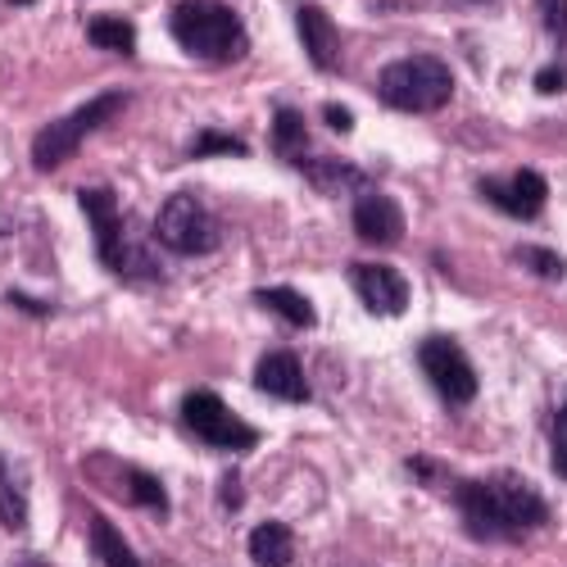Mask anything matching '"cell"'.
Here are the masks:
<instances>
[{
	"instance_id": "obj_28",
	"label": "cell",
	"mask_w": 567,
	"mask_h": 567,
	"mask_svg": "<svg viewBox=\"0 0 567 567\" xmlns=\"http://www.w3.org/2000/svg\"><path fill=\"white\" fill-rule=\"evenodd\" d=\"M322 118H327V127H332V132H350L354 127V114L346 105H322Z\"/></svg>"
},
{
	"instance_id": "obj_19",
	"label": "cell",
	"mask_w": 567,
	"mask_h": 567,
	"mask_svg": "<svg viewBox=\"0 0 567 567\" xmlns=\"http://www.w3.org/2000/svg\"><path fill=\"white\" fill-rule=\"evenodd\" d=\"M118 486H123V499L136 504V508H151V513H168V491L155 472L146 467H118Z\"/></svg>"
},
{
	"instance_id": "obj_8",
	"label": "cell",
	"mask_w": 567,
	"mask_h": 567,
	"mask_svg": "<svg viewBox=\"0 0 567 567\" xmlns=\"http://www.w3.org/2000/svg\"><path fill=\"white\" fill-rule=\"evenodd\" d=\"M417 368L422 377L432 382V391L445 400V404H472L477 400V368L463 354V346L454 337H427L417 341Z\"/></svg>"
},
{
	"instance_id": "obj_31",
	"label": "cell",
	"mask_w": 567,
	"mask_h": 567,
	"mask_svg": "<svg viewBox=\"0 0 567 567\" xmlns=\"http://www.w3.org/2000/svg\"><path fill=\"white\" fill-rule=\"evenodd\" d=\"M472 6H491V0H472Z\"/></svg>"
},
{
	"instance_id": "obj_26",
	"label": "cell",
	"mask_w": 567,
	"mask_h": 567,
	"mask_svg": "<svg viewBox=\"0 0 567 567\" xmlns=\"http://www.w3.org/2000/svg\"><path fill=\"white\" fill-rule=\"evenodd\" d=\"M6 305L23 309V313H32V318H51V313H55V305H51V300H32V296H28V291H19V287H14V291H6Z\"/></svg>"
},
{
	"instance_id": "obj_29",
	"label": "cell",
	"mask_w": 567,
	"mask_h": 567,
	"mask_svg": "<svg viewBox=\"0 0 567 567\" xmlns=\"http://www.w3.org/2000/svg\"><path fill=\"white\" fill-rule=\"evenodd\" d=\"M236 477H241V472H236V467H231L227 477H223V508H241V499H246V495H236Z\"/></svg>"
},
{
	"instance_id": "obj_21",
	"label": "cell",
	"mask_w": 567,
	"mask_h": 567,
	"mask_svg": "<svg viewBox=\"0 0 567 567\" xmlns=\"http://www.w3.org/2000/svg\"><path fill=\"white\" fill-rule=\"evenodd\" d=\"M86 41L96 51H114V55H136V28L118 14H96L86 19Z\"/></svg>"
},
{
	"instance_id": "obj_22",
	"label": "cell",
	"mask_w": 567,
	"mask_h": 567,
	"mask_svg": "<svg viewBox=\"0 0 567 567\" xmlns=\"http://www.w3.org/2000/svg\"><path fill=\"white\" fill-rule=\"evenodd\" d=\"M186 155L192 159H209V155H236V159H246L250 146H246V136H236V132H218V127H205L192 136V146H186Z\"/></svg>"
},
{
	"instance_id": "obj_6",
	"label": "cell",
	"mask_w": 567,
	"mask_h": 567,
	"mask_svg": "<svg viewBox=\"0 0 567 567\" xmlns=\"http://www.w3.org/2000/svg\"><path fill=\"white\" fill-rule=\"evenodd\" d=\"M218 241H223L218 214L205 200H196L192 192H173L159 205V214H155V246L159 250H168L177 259H196V255L218 250Z\"/></svg>"
},
{
	"instance_id": "obj_20",
	"label": "cell",
	"mask_w": 567,
	"mask_h": 567,
	"mask_svg": "<svg viewBox=\"0 0 567 567\" xmlns=\"http://www.w3.org/2000/svg\"><path fill=\"white\" fill-rule=\"evenodd\" d=\"M91 549H96L101 567H141V558L132 554V545L105 513H91Z\"/></svg>"
},
{
	"instance_id": "obj_2",
	"label": "cell",
	"mask_w": 567,
	"mask_h": 567,
	"mask_svg": "<svg viewBox=\"0 0 567 567\" xmlns=\"http://www.w3.org/2000/svg\"><path fill=\"white\" fill-rule=\"evenodd\" d=\"M78 205L91 218V227H96V259L114 277H123V281H164V264H159L155 246L146 241V227L118 209L110 186H82Z\"/></svg>"
},
{
	"instance_id": "obj_16",
	"label": "cell",
	"mask_w": 567,
	"mask_h": 567,
	"mask_svg": "<svg viewBox=\"0 0 567 567\" xmlns=\"http://www.w3.org/2000/svg\"><path fill=\"white\" fill-rule=\"evenodd\" d=\"M250 563L255 567H291L296 558V532L287 523H259L250 532Z\"/></svg>"
},
{
	"instance_id": "obj_30",
	"label": "cell",
	"mask_w": 567,
	"mask_h": 567,
	"mask_svg": "<svg viewBox=\"0 0 567 567\" xmlns=\"http://www.w3.org/2000/svg\"><path fill=\"white\" fill-rule=\"evenodd\" d=\"M6 6H14V10H23V6H37V0H6Z\"/></svg>"
},
{
	"instance_id": "obj_4",
	"label": "cell",
	"mask_w": 567,
	"mask_h": 567,
	"mask_svg": "<svg viewBox=\"0 0 567 567\" xmlns=\"http://www.w3.org/2000/svg\"><path fill=\"white\" fill-rule=\"evenodd\" d=\"M454 96V73L436 55H404L377 73V101L400 114H436Z\"/></svg>"
},
{
	"instance_id": "obj_5",
	"label": "cell",
	"mask_w": 567,
	"mask_h": 567,
	"mask_svg": "<svg viewBox=\"0 0 567 567\" xmlns=\"http://www.w3.org/2000/svg\"><path fill=\"white\" fill-rule=\"evenodd\" d=\"M127 101H132V91L110 86V91H101V96H91L86 105H78L73 114L45 123V127L37 132V141H32V168H37V173H55L60 164H69V159L82 151V141H86L91 132H101L110 118H118V114L127 110Z\"/></svg>"
},
{
	"instance_id": "obj_18",
	"label": "cell",
	"mask_w": 567,
	"mask_h": 567,
	"mask_svg": "<svg viewBox=\"0 0 567 567\" xmlns=\"http://www.w3.org/2000/svg\"><path fill=\"white\" fill-rule=\"evenodd\" d=\"M0 523L10 532H23L28 523V477L0 454Z\"/></svg>"
},
{
	"instance_id": "obj_11",
	"label": "cell",
	"mask_w": 567,
	"mask_h": 567,
	"mask_svg": "<svg viewBox=\"0 0 567 567\" xmlns=\"http://www.w3.org/2000/svg\"><path fill=\"white\" fill-rule=\"evenodd\" d=\"M255 386L272 400H287V404H309V395H313L296 350H268L255 363Z\"/></svg>"
},
{
	"instance_id": "obj_14",
	"label": "cell",
	"mask_w": 567,
	"mask_h": 567,
	"mask_svg": "<svg viewBox=\"0 0 567 567\" xmlns=\"http://www.w3.org/2000/svg\"><path fill=\"white\" fill-rule=\"evenodd\" d=\"M300 173L318 186V192H327V196H368V186H372V177L363 173V168H354V164H346V159H318V155H309L305 164H300Z\"/></svg>"
},
{
	"instance_id": "obj_9",
	"label": "cell",
	"mask_w": 567,
	"mask_h": 567,
	"mask_svg": "<svg viewBox=\"0 0 567 567\" xmlns=\"http://www.w3.org/2000/svg\"><path fill=\"white\" fill-rule=\"evenodd\" d=\"M350 287L363 300V309L372 318H404L413 291H409V277L391 264H350Z\"/></svg>"
},
{
	"instance_id": "obj_7",
	"label": "cell",
	"mask_w": 567,
	"mask_h": 567,
	"mask_svg": "<svg viewBox=\"0 0 567 567\" xmlns=\"http://www.w3.org/2000/svg\"><path fill=\"white\" fill-rule=\"evenodd\" d=\"M182 422H186V432H192L196 441L223 450V454H246L259 445V432L250 427V422L241 413H231L223 404V395L214 391H186L182 395Z\"/></svg>"
},
{
	"instance_id": "obj_12",
	"label": "cell",
	"mask_w": 567,
	"mask_h": 567,
	"mask_svg": "<svg viewBox=\"0 0 567 567\" xmlns=\"http://www.w3.org/2000/svg\"><path fill=\"white\" fill-rule=\"evenodd\" d=\"M350 223L363 246H400L404 241V209L391 196H377V192L359 196L350 209Z\"/></svg>"
},
{
	"instance_id": "obj_13",
	"label": "cell",
	"mask_w": 567,
	"mask_h": 567,
	"mask_svg": "<svg viewBox=\"0 0 567 567\" xmlns=\"http://www.w3.org/2000/svg\"><path fill=\"white\" fill-rule=\"evenodd\" d=\"M296 32H300V45L313 69L332 73L337 60H341V32L332 23V14H327L322 6H313V0H305V6H296Z\"/></svg>"
},
{
	"instance_id": "obj_23",
	"label": "cell",
	"mask_w": 567,
	"mask_h": 567,
	"mask_svg": "<svg viewBox=\"0 0 567 567\" xmlns=\"http://www.w3.org/2000/svg\"><path fill=\"white\" fill-rule=\"evenodd\" d=\"M513 264L527 268V272L540 277V281H563V277H567V259H563L558 250H545V246H517V250H513Z\"/></svg>"
},
{
	"instance_id": "obj_25",
	"label": "cell",
	"mask_w": 567,
	"mask_h": 567,
	"mask_svg": "<svg viewBox=\"0 0 567 567\" xmlns=\"http://www.w3.org/2000/svg\"><path fill=\"white\" fill-rule=\"evenodd\" d=\"M554 472L567 482V400H563V409L554 417Z\"/></svg>"
},
{
	"instance_id": "obj_3",
	"label": "cell",
	"mask_w": 567,
	"mask_h": 567,
	"mask_svg": "<svg viewBox=\"0 0 567 567\" xmlns=\"http://www.w3.org/2000/svg\"><path fill=\"white\" fill-rule=\"evenodd\" d=\"M168 32L200 64H236L246 55V23L223 0H177L168 10Z\"/></svg>"
},
{
	"instance_id": "obj_24",
	"label": "cell",
	"mask_w": 567,
	"mask_h": 567,
	"mask_svg": "<svg viewBox=\"0 0 567 567\" xmlns=\"http://www.w3.org/2000/svg\"><path fill=\"white\" fill-rule=\"evenodd\" d=\"M536 14H540V23H545L549 41L563 45V41H567V0H536Z\"/></svg>"
},
{
	"instance_id": "obj_17",
	"label": "cell",
	"mask_w": 567,
	"mask_h": 567,
	"mask_svg": "<svg viewBox=\"0 0 567 567\" xmlns=\"http://www.w3.org/2000/svg\"><path fill=\"white\" fill-rule=\"evenodd\" d=\"M255 305H259V309H268V313H277L281 322L300 327V332L318 322V309H313L296 287H259V291H255Z\"/></svg>"
},
{
	"instance_id": "obj_1",
	"label": "cell",
	"mask_w": 567,
	"mask_h": 567,
	"mask_svg": "<svg viewBox=\"0 0 567 567\" xmlns=\"http://www.w3.org/2000/svg\"><path fill=\"white\" fill-rule=\"evenodd\" d=\"M450 499L463 513V527L472 540H523L527 532L549 523L545 495L523 482L517 472H495V477H463L454 482Z\"/></svg>"
},
{
	"instance_id": "obj_10",
	"label": "cell",
	"mask_w": 567,
	"mask_h": 567,
	"mask_svg": "<svg viewBox=\"0 0 567 567\" xmlns=\"http://www.w3.org/2000/svg\"><path fill=\"white\" fill-rule=\"evenodd\" d=\"M477 196L486 205H495L499 214L517 218V223H532L545 214V200H549V182L536 173V168H517L513 182H499V177H482L477 182Z\"/></svg>"
},
{
	"instance_id": "obj_15",
	"label": "cell",
	"mask_w": 567,
	"mask_h": 567,
	"mask_svg": "<svg viewBox=\"0 0 567 567\" xmlns=\"http://www.w3.org/2000/svg\"><path fill=\"white\" fill-rule=\"evenodd\" d=\"M268 141H272V155L287 159L291 168H300L309 159V123L296 105H281L272 114V127H268Z\"/></svg>"
},
{
	"instance_id": "obj_27",
	"label": "cell",
	"mask_w": 567,
	"mask_h": 567,
	"mask_svg": "<svg viewBox=\"0 0 567 567\" xmlns=\"http://www.w3.org/2000/svg\"><path fill=\"white\" fill-rule=\"evenodd\" d=\"M536 86L545 91V96H554V91H563V86H567V69H563V64L540 69V73H536Z\"/></svg>"
}]
</instances>
